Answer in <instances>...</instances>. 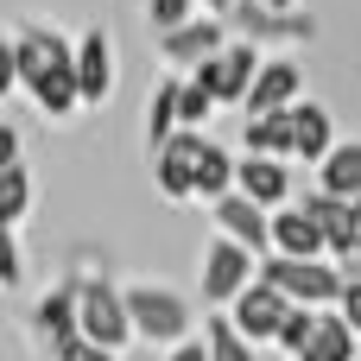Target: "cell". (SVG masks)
<instances>
[{
    "instance_id": "obj_1",
    "label": "cell",
    "mask_w": 361,
    "mask_h": 361,
    "mask_svg": "<svg viewBox=\"0 0 361 361\" xmlns=\"http://www.w3.org/2000/svg\"><path fill=\"white\" fill-rule=\"evenodd\" d=\"M121 298H127V324H133L140 343L178 349V343L197 336V305H190L178 286H165V279H133V286H121Z\"/></svg>"
},
{
    "instance_id": "obj_2",
    "label": "cell",
    "mask_w": 361,
    "mask_h": 361,
    "mask_svg": "<svg viewBox=\"0 0 361 361\" xmlns=\"http://www.w3.org/2000/svg\"><path fill=\"white\" fill-rule=\"evenodd\" d=\"M76 330H82V343L114 349V355L133 343L127 298H121V286H114V279H102V273H82V279H76Z\"/></svg>"
},
{
    "instance_id": "obj_3",
    "label": "cell",
    "mask_w": 361,
    "mask_h": 361,
    "mask_svg": "<svg viewBox=\"0 0 361 361\" xmlns=\"http://www.w3.org/2000/svg\"><path fill=\"white\" fill-rule=\"evenodd\" d=\"M260 279L273 292H286L292 305H311V311H336V298H343V267L336 260H279V254H267Z\"/></svg>"
},
{
    "instance_id": "obj_4",
    "label": "cell",
    "mask_w": 361,
    "mask_h": 361,
    "mask_svg": "<svg viewBox=\"0 0 361 361\" xmlns=\"http://www.w3.org/2000/svg\"><path fill=\"white\" fill-rule=\"evenodd\" d=\"M203 146H209V133L178 127V133L152 152V184H159L165 203H197V165H203Z\"/></svg>"
},
{
    "instance_id": "obj_5",
    "label": "cell",
    "mask_w": 361,
    "mask_h": 361,
    "mask_svg": "<svg viewBox=\"0 0 361 361\" xmlns=\"http://www.w3.org/2000/svg\"><path fill=\"white\" fill-rule=\"evenodd\" d=\"M260 279V260L247 254V247H235L228 235H216L209 241V254H203V279H197V292H203V305H216V311H228L247 286Z\"/></svg>"
},
{
    "instance_id": "obj_6",
    "label": "cell",
    "mask_w": 361,
    "mask_h": 361,
    "mask_svg": "<svg viewBox=\"0 0 361 361\" xmlns=\"http://www.w3.org/2000/svg\"><path fill=\"white\" fill-rule=\"evenodd\" d=\"M70 63H76V44H70L57 25L32 19V25H19V32H13V70H19V89H32V82H44V76L70 70Z\"/></svg>"
},
{
    "instance_id": "obj_7",
    "label": "cell",
    "mask_w": 361,
    "mask_h": 361,
    "mask_svg": "<svg viewBox=\"0 0 361 361\" xmlns=\"http://www.w3.org/2000/svg\"><path fill=\"white\" fill-rule=\"evenodd\" d=\"M254 70H260V44H247V38H228L203 70H190L203 89H209V102L216 108H241L247 102V89H254Z\"/></svg>"
},
{
    "instance_id": "obj_8",
    "label": "cell",
    "mask_w": 361,
    "mask_h": 361,
    "mask_svg": "<svg viewBox=\"0 0 361 361\" xmlns=\"http://www.w3.org/2000/svg\"><path fill=\"white\" fill-rule=\"evenodd\" d=\"M317 228H324V254L349 273V260H355V247H361V228H355V209L343 203V197H324V190H305V197H292Z\"/></svg>"
},
{
    "instance_id": "obj_9",
    "label": "cell",
    "mask_w": 361,
    "mask_h": 361,
    "mask_svg": "<svg viewBox=\"0 0 361 361\" xmlns=\"http://www.w3.org/2000/svg\"><path fill=\"white\" fill-rule=\"evenodd\" d=\"M222 25H235V38H247V44H260V38H279V44L317 38V19H311L305 6H298V13H267V6H254V0H235V13H228Z\"/></svg>"
},
{
    "instance_id": "obj_10",
    "label": "cell",
    "mask_w": 361,
    "mask_h": 361,
    "mask_svg": "<svg viewBox=\"0 0 361 361\" xmlns=\"http://www.w3.org/2000/svg\"><path fill=\"white\" fill-rule=\"evenodd\" d=\"M292 102H305V70H298V57H260L241 114H286Z\"/></svg>"
},
{
    "instance_id": "obj_11",
    "label": "cell",
    "mask_w": 361,
    "mask_h": 361,
    "mask_svg": "<svg viewBox=\"0 0 361 361\" xmlns=\"http://www.w3.org/2000/svg\"><path fill=\"white\" fill-rule=\"evenodd\" d=\"M286 311H292V298H286V292H273L267 279H254V286H247V292L228 305V324H235V330H241V336L260 349V343H279Z\"/></svg>"
},
{
    "instance_id": "obj_12",
    "label": "cell",
    "mask_w": 361,
    "mask_h": 361,
    "mask_svg": "<svg viewBox=\"0 0 361 361\" xmlns=\"http://www.w3.org/2000/svg\"><path fill=\"white\" fill-rule=\"evenodd\" d=\"M222 44H228V25H222V19H209V13H197L190 25H178V32H165V38H159V57H165L171 70H184V76H190V70H203Z\"/></svg>"
},
{
    "instance_id": "obj_13",
    "label": "cell",
    "mask_w": 361,
    "mask_h": 361,
    "mask_svg": "<svg viewBox=\"0 0 361 361\" xmlns=\"http://www.w3.org/2000/svg\"><path fill=\"white\" fill-rule=\"evenodd\" d=\"M209 216H216V228L235 241V247H247L254 260H267V247H273V209H260V203H247L241 190H228V197H216L209 203Z\"/></svg>"
},
{
    "instance_id": "obj_14",
    "label": "cell",
    "mask_w": 361,
    "mask_h": 361,
    "mask_svg": "<svg viewBox=\"0 0 361 361\" xmlns=\"http://www.w3.org/2000/svg\"><path fill=\"white\" fill-rule=\"evenodd\" d=\"M76 95H82V108H102L114 95V44L95 25L76 38Z\"/></svg>"
},
{
    "instance_id": "obj_15",
    "label": "cell",
    "mask_w": 361,
    "mask_h": 361,
    "mask_svg": "<svg viewBox=\"0 0 361 361\" xmlns=\"http://www.w3.org/2000/svg\"><path fill=\"white\" fill-rule=\"evenodd\" d=\"M32 336H38V349L44 355H57V349H70L82 330H76V279H63V286H51L44 298H38V311H32Z\"/></svg>"
},
{
    "instance_id": "obj_16",
    "label": "cell",
    "mask_w": 361,
    "mask_h": 361,
    "mask_svg": "<svg viewBox=\"0 0 361 361\" xmlns=\"http://www.w3.org/2000/svg\"><path fill=\"white\" fill-rule=\"evenodd\" d=\"M235 190H241L247 203H260V209H286V203H292V171H286V159H254V152H241V159H235Z\"/></svg>"
},
{
    "instance_id": "obj_17",
    "label": "cell",
    "mask_w": 361,
    "mask_h": 361,
    "mask_svg": "<svg viewBox=\"0 0 361 361\" xmlns=\"http://www.w3.org/2000/svg\"><path fill=\"white\" fill-rule=\"evenodd\" d=\"M267 235H273L267 254H279V260H330V254H324V228H317L298 203L273 209V228H267Z\"/></svg>"
},
{
    "instance_id": "obj_18",
    "label": "cell",
    "mask_w": 361,
    "mask_h": 361,
    "mask_svg": "<svg viewBox=\"0 0 361 361\" xmlns=\"http://www.w3.org/2000/svg\"><path fill=\"white\" fill-rule=\"evenodd\" d=\"M330 146H336V121H330V108H324V102H292V159L317 165Z\"/></svg>"
},
{
    "instance_id": "obj_19",
    "label": "cell",
    "mask_w": 361,
    "mask_h": 361,
    "mask_svg": "<svg viewBox=\"0 0 361 361\" xmlns=\"http://www.w3.org/2000/svg\"><path fill=\"white\" fill-rule=\"evenodd\" d=\"M311 171H317V190H324V197L355 203V197H361V140H336Z\"/></svg>"
},
{
    "instance_id": "obj_20",
    "label": "cell",
    "mask_w": 361,
    "mask_h": 361,
    "mask_svg": "<svg viewBox=\"0 0 361 361\" xmlns=\"http://www.w3.org/2000/svg\"><path fill=\"white\" fill-rule=\"evenodd\" d=\"M241 152H254V159H292V108L286 114H247Z\"/></svg>"
},
{
    "instance_id": "obj_21",
    "label": "cell",
    "mask_w": 361,
    "mask_h": 361,
    "mask_svg": "<svg viewBox=\"0 0 361 361\" xmlns=\"http://www.w3.org/2000/svg\"><path fill=\"white\" fill-rule=\"evenodd\" d=\"M355 355H361V336L336 317V311H324L317 330H311V343L298 349V361H355Z\"/></svg>"
},
{
    "instance_id": "obj_22",
    "label": "cell",
    "mask_w": 361,
    "mask_h": 361,
    "mask_svg": "<svg viewBox=\"0 0 361 361\" xmlns=\"http://www.w3.org/2000/svg\"><path fill=\"white\" fill-rule=\"evenodd\" d=\"M32 203H38V184H32V165L19 159V165H6V171H0V222H6V228H19V222L32 216Z\"/></svg>"
},
{
    "instance_id": "obj_23",
    "label": "cell",
    "mask_w": 361,
    "mask_h": 361,
    "mask_svg": "<svg viewBox=\"0 0 361 361\" xmlns=\"http://www.w3.org/2000/svg\"><path fill=\"white\" fill-rule=\"evenodd\" d=\"M197 336H203V349H209V361H260V349L228 324V311H216L209 324H197Z\"/></svg>"
},
{
    "instance_id": "obj_24",
    "label": "cell",
    "mask_w": 361,
    "mask_h": 361,
    "mask_svg": "<svg viewBox=\"0 0 361 361\" xmlns=\"http://www.w3.org/2000/svg\"><path fill=\"white\" fill-rule=\"evenodd\" d=\"M235 190V152L228 146H203V165H197V203H216V197H228Z\"/></svg>"
},
{
    "instance_id": "obj_25",
    "label": "cell",
    "mask_w": 361,
    "mask_h": 361,
    "mask_svg": "<svg viewBox=\"0 0 361 361\" xmlns=\"http://www.w3.org/2000/svg\"><path fill=\"white\" fill-rule=\"evenodd\" d=\"M171 133H178V76H165V82L152 89V108H146V152H159Z\"/></svg>"
},
{
    "instance_id": "obj_26",
    "label": "cell",
    "mask_w": 361,
    "mask_h": 361,
    "mask_svg": "<svg viewBox=\"0 0 361 361\" xmlns=\"http://www.w3.org/2000/svg\"><path fill=\"white\" fill-rule=\"evenodd\" d=\"M216 114V102H209V89L197 82V76H178V127H197L203 133V121Z\"/></svg>"
},
{
    "instance_id": "obj_27",
    "label": "cell",
    "mask_w": 361,
    "mask_h": 361,
    "mask_svg": "<svg viewBox=\"0 0 361 361\" xmlns=\"http://www.w3.org/2000/svg\"><path fill=\"white\" fill-rule=\"evenodd\" d=\"M25 286V247H19V228L0 222V292H19Z\"/></svg>"
},
{
    "instance_id": "obj_28",
    "label": "cell",
    "mask_w": 361,
    "mask_h": 361,
    "mask_svg": "<svg viewBox=\"0 0 361 361\" xmlns=\"http://www.w3.org/2000/svg\"><path fill=\"white\" fill-rule=\"evenodd\" d=\"M317 317H324V311H311V305H292V311H286V324H279V349H286L292 361H298V349L311 343V330H317Z\"/></svg>"
},
{
    "instance_id": "obj_29",
    "label": "cell",
    "mask_w": 361,
    "mask_h": 361,
    "mask_svg": "<svg viewBox=\"0 0 361 361\" xmlns=\"http://www.w3.org/2000/svg\"><path fill=\"white\" fill-rule=\"evenodd\" d=\"M197 13H203L197 0H146V19L159 25V38H165V32H178V25H190Z\"/></svg>"
},
{
    "instance_id": "obj_30",
    "label": "cell",
    "mask_w": 361,
    "mask_h": 361,
    "mask_svg": "<svg viewBox=\"0 0 361 361\" xmlns=\"http://www.w3.org/2000/svg\"><path fill=\"white\" fill-rule=\"evenodd\" d=\"M336 317L361 336V273H343V298H336Z\"/></svg>"
},
{
    "instance_id": "obj_31",
    "label": "cell",
    "mask_w": 361,
    "mask_h": 361,
    "mask_svg": "<svg viewBox=\"0 0 361 361\" xmlns=\"http://www.w3.org/2000/svg\"><path fill=\"white\" fill-rule=\"evenodd\" d=\"M51 361H121V355H114V349H95V343H82V336H76L70 349H57Z\"/></svg>"
},
{
    "instance_id": "obj_32",
    "label": "cell",
    "mask_w": 361,
    "mask_h": 361,
    "mask_svg": "<svg viewBox=\"0 0 361 361\" xmlns=\"http://www.w3.org/2000/svg\"><path fill=\"white\" fill-rule=\"evenodd\" d=\"M13 89H19V70H13V38L0 32V102H6Z\"/></svg>"
},
{
    "instance_id": "obj_33",
    "label": "cell",
    "mask_w": 361,
    "mask_h": 361,
    "mask_svg": "<svg viewBox=\"0 0 361 361\" xmlns=\"http://www.w3.org/2000/svg\"><path fill=\"white\" fill-rule=\"evenodd\" d=\"M19 159H25V146H19V127H6V121H0V171H6V165H19Z\"/></svg>"
},
{
    "instance_id": "obj_34",
    "label": "cell",
    "mask_w": 361,
    "mask_h": 361,
    "mask_svg": "<svg viewBox=\"0 0 361 361\" xmlns=\"http://www.w3.org/2000/svg\"><path fill=\"white\" fill-rule=\"evenodd\" d=\"M165 361H209V349H203V336H190V343H178V349H165Z\"/></svg>"
},
{
    "instance_id": "obj_35",
    "label": "cell",
    "mask_w": 361,
    "mask_h": 361,
    "mask_svg": "<svg viewBox=\"0 0 361 361\" xmlns=\"http://www.w3.org/2000/svg\"><path fill=\"white\" fill-rule=\"evenodd\" d=\"M197 6H203L209 19H228V13H235V0H197Z\"/></svg>"
},
{
    "instance_id": "obj_36",
    "label": "cell",
    "mask_w": 361,
    "mask_h": 361,
    "mask_svg": "<svg viewBox=\"0 0 361 361\" xmlns=\"http://www.w3.org/2000/svg\"><path fill=\"white\" fill-rule=\"evenodd\" d=\"M254 6H267V13H298V0H254Z\"/></svg>"
},
{
    "instance_id": "obj_37",
    "label": "cell",
    "mask_w": 361,
    "mask_h": 361,
    "mask_svg": "<svg viewBox=\"0 0 361 361\" xmlns=\"http://www.w3.org/2000/svg\"><path fill=\"white\" fill-rule=\"evenodd\" d=\"M355 361H361V355H355Z\"/></svg>"
}]
</instances>
